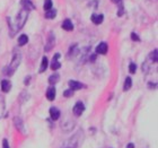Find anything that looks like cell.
I'll return each instance as SVG.
<instances>
[{
    "instance_id": "cell-10",
    "label": "cell",
    "mask_w": 158,
    "mask_h": 148,
    "mask_svg": "<svg viewBox=\"0 0 158 148\" xmlns=\"http://www.w3.org/2000/svg\"><path fill=\"white\" fill-rule=\"evenodd\" d=\"M107 52V43L102 42L96 46V54H106Z\"/></svg>"
},
{
    "instance_id": "cell-3",
    "label": "cell",
    "mask_w": 158,
    "mask_h": 148,
    "mask_svg": "<svg viewBox=\"0 0 158 148\" xmlns=\"http://www.w3.org/2000/svg\"><path fill=\"white\" fill-rule=\"evenodd\" d=\"M20 61H22V54H20V52L14 53L10 65L9 66H7L6 68L3 69V75H6L7 77L13 76L14 73L18 69V67H19V65H20Z\"/></svg>"
},
{
    "instance_id": "cell-31",
    "label": "cell",
    "mask_w": 158,
    "mask_h": 148,
    "mask_svg": "<svg viewBox=\"0 0 158 148\" xmlns=\"http://www.w3.org/2000/svg\"><path fill=\"white\" fill-rule=\"evenodd\" d=\"M96 57H97V54H90V56H89L87 59H88L89 62H94V61L96 60Z\"/></svg>"
},
{
    "instance_id": "cell-1",
    "label": "cell",
    "mask_w": 158,
    "mask_h": 148,
    "mask_svg": "<svg viewBox=\"0 0 158 148\" xmlns=\"http://www.w3.org/2000/svg\"><path fill=\"white\" fill-rule=\"evenodd\" d=\"M27 18H28V11L25 9H22L18 13V15H17L15 18H10V17H8L7 18V20H8V27H9V32H10V36L14 37L15 36V34L18 32V31H20L22 28H23V26L25 25V23H26Z\"/></svg>"
},
{
    "instance_id": "cell-14",
    "label": "cell",
    "mask_w": 158,
    "mask_h": 148,
    "mask_svg": "<svg viewBox=\"0 0 158 148\" xmlns=\"http://www.w3.org/2000/svg\"><path fill=\"white\" fill-rule=\"evenodd\" d=\"M56 87H49L48 91H46V99H49V101H53V99H56Z\"/></svg>"
},
{
    "instance_id": "cell-32",
    "label": "cell",
    "mask_w": 158,
    "mask_h": 148,
    "mask_svg": "<svg viewBox=\"0 0 158 148\" xmlns=\"http://www.w3.org/2000/svg\"><path fill=\"white\" fill-rule=\"evenodd\" d=\"M2 148H10L7 139H3V140H2Z\"/></svg>"
},
{
    "instance_id": "cell-17",
    "label": "cell",
    "mask_w": 158,
    "mask_h": 148,
    "mask_svg": "<svg viewBox=\"0 0 158 148\" xmlns=\"http://www.w3.org/2000/svg\"><path fill=\"white\" fill-rule=\"evenodd\" d=\"M64 31H73V24L70 19H64L62 22V25H61Z\"/></svg>"
},
{
    "instance_id": "cell-8",
    "label": "cell",
    "mask_w": 158,
    "mask_h": 148,
    "mask_svg": "<svg viewBox=\"0 0 158 148\" xmlns=\"http://www.w3.org/2000/svg\"><path fill=\"white\" fill-rule=\"evenodd\" d=\"M59 58H60V53H56L54 57H53V60H52V62H51V69H52L53 71L61 68V63L59 62Z\"/></svg>"
},
{
    "instance_id": "cell-18",
    "label": "cell",
    "mask_w": 158,
    "mask_h": 148,
    "mask_svg": "<svg viewBox=\"0 0 158 148\" xmlns=\"http://www.w3.org/2000/svg\"><path fill=\"white\" fill-rule=\"evenodd\" d=\"M48 66H49V60H48V58L46 57H43L42 58V62H41V66H40V70L39 73H44L46 70V68H48Z\"/></svg>"
},
{
    "instance_id": "cell-22",
    "label": "cell",
    "mask_w": 158,
    "mask_h": 148,
    "mask_svg": "<svg viewBox=\"0 0 158 148\" xmlns=\"http://www.w3.org/2000/svg\"><path fill=\"white\" fill-rule=\"evenodd\" d=\"M56 16V9L48 10V11H45V15H44V17H45L46 19H53Z\"/></svg>"
},
{
    "instance_id": "cell-34",
    "label": "cell",
    "mask_w": 158,
    "mask_h": 148,
    "mask_svg": "<svg viewBox=\"0 0 158 148\" xmlns=\"http://www.w3.org/2000/svg\"><path fill=\"white\" fill-rule=\"evenodd\" d=\"M30 82H31V76H28V77H26V79L24 80V84H25V85H28Z\"/></svg>"
},
{
    "instance_id": "cell-27",
    "label": "cell",
    "mask_w": 158,
    "mask_h": 148,
    "mask_svg": "<svg viewBox=\"0 0 158 148\" xmlns=\"http://www.w3.org/2000/svg\"><path fill=\"white\" fill-rule=\"evenodd\" d=\"M129 71H130V74H135V71H137V65L133 62L130 63V66H129Z\"/></svg>"
},
{
    "instance_id": "cell-36",
    "label": "cell",
    "mask_w": 158,
    "mask_h": 148,
    "mask_svg": "<svg viewBox=\"0 0 158 148\" xmlns=\"http://www.w3.org/2000/svg\"><path fill=\"white\" fill-rule=\"evenodd\" d=\"M127 148H135V145L130 142V144H128V145H127Z\"/></svg>"
},
{
    "instance_id": "cell-37",
    "label": "cell",
    "mask_w": 158,
    "mask_h": 148,
    "mask_svg": "<svg viewBox=\"0 0 158 148\" xmlns=\"http://www.w3.org/2000/svg\"><path fill=\"white\" fill-rule=\"evenodd\" d=\"M79 1H82V0H79Z\"/></svg>"
},
{
    "instance_id": "cell-21",
    "label": "cell",
    "mask_w": 158,
    "mask_h": 148,
    "mask_svg": "<svg viewBox=\"0 0 158 148\" xmlns=\"http://www.w3.org/2000/svg\"><path fill=\"white\" fill-rule=\"evenodd\" d=\"M132 87V79L131 77H127L124 80V85H123V91L124 92H127V91H129V89Z\"/></svg>"
},
{
    "instance_id": "cell-35",
    "label": "cell",
    "mask_w": 158,
    "mask_h": 148,
    "mask_svg": "<svg viewBox=\"0 0 158 148\" xmlns=\"http://www.w3.org/2000/svg\"><path fill=\"white\" fill-rule=\"evenodd\" d=\"M112 2H114V3H116V5H118V3H121L122 2V0H111Z\"/></svg>"
},
{
    "instance_id": "cell-5",
    "label": "cell",
    "mask_w": 158,
    "mask_h": 148,
    "mask_svg": "<svg viewBox=\"0 0 158 148\" xmlns=\"http://www.w3.org/2000/svg\"><path fill=\"white\" fill-rule=\"evenodd\" d=\"M84 111H85V105H84V103L80 102V101H79V102H77L76 104H75V106H73V114L76 115V116L81 115Z\"/></svg>"
},
{
    "instance_id": "cell-20",
    "label": "cell",
    "mask_w": 158,
    "mask_h": 148,
    "mask_svg": "<svg viewBox=\"0 0 158 148\" xmlns=\"http://www.w3.org/2000/svg\"><path fill=\"white\" fill-rule=\"evenodd\" d=\"M148 59L152 61V62H157V60H158V51L157 49H155L154 51H152V52L149 53V57H148Z\"/></svg>"
},
{
    "instance_id": "cell-23",
    "label": "cell",
    "mask_w": 158,
    "mask_h": 148,
    "mask_svg": "<svg viewBox=\"0 0 158 148\" xmlns=\"http://www.w3.org/2000/svg\"><path fill=\"white\" fill-rule=\"evenodd\" d=\"M27 42H28V36H27V35H25V34H22V35L18 37V45H19V46L25 45Z\"/></svg>"
},
{
    "instance_id": "cell-2",
    "label": "cell",
    "mask_w": 158,
    "mask_h": 148,
    "mask_svg": "<svg viewBox=\"0 0 158 148\" xmlns=\"http://www.w3.org/2000/svg\"><path fill=\"white\" fill-rule=\"evenodd\" d=\"M84 138H85L84 131H82V130H78L73 137H70V138L63 144L61 148H78L79 146L81 145Z\"/></svg>"
},
{
    "instance_id": "cell-26",
    "label": "cell",
    "mask_w": 158,
    "mask_h": 148,
    "mask_svg": "<svg viewBox=\"0 0 158 148\" xmlns=\"http://www.w3.org/2000/svg\"><path fill=\"white\" fill-rule=\"evenodd\" d=\"M118 16L121 17L123 14H124V7H123V3H118Z\"/></svg>"
},
{
    "instance_id": "cell-33",
    "label": "cell",
    "mask_w": 158,
    "mask_h": 148,
    "mask_svg": "<svg viewBox=\"0 0 158 148\" xmlns=\"http://www.w3.org/2000/svg\"><path fill=\"white\" fill-rule=\"evenodd\" d=\"M148 86H149V88H156L157 84H156V82H149Z\"/></svg>"
},
{
    "instance_id": "cell-9",
    "label": "cell",
    "mask_w": 158,
    "mask_h": 148,
    "mask_svg": "<svg viewBox=\"0 0 158 148\" xmlns=\"http://www.w3.org/2000/svg\"><path fill=\"white\" fill-rule=\"evenodd\" d=\"M20 5L23 6V9L27 10L28 13H30L31 10L35 9V6H34L33 2H32L31 0H22V1H20Z\"/></svg>"
},
{
    "instance_id": "cell-28",
    "label": "cell",
    "mask_w": 158,
    "mask_h": 148,
    "mask_svg": "<svg viewBox=\"0 0 158 148\" xmlns=\"http://www.w3.org/2000/svg\"><path fill=\"white\" fill-rule=\"evenodd\" d=\"M149 69H150V67H149V63L146 61V62L142 63V71L145 74H148L149 73Z\"/></svg>"
},
{
    "instance_id": "cell-16",
    "label": "cell",
    "mask_w": 158,
    "mask_h": 148,
    "mask_svg": "<svg viewBox=\"0 0 158 148\" xmlns=\"http://www.w3.org/2000/svg\"><path fill=\"white\" fill-rule=\"evenodd\" d=\"M61 128L63 129V131L66 132H69L71 131L73 128H75V122H62V125H61Z\"/></svg>"
},
{
    "instance_id": "cell-29",
    "label": "cell",
    "mask_w": 158,
    "mask_h": 148,
    "mask_svg": "<svg viewBox=\"0 0 158 148\" xmlns=\"http://www.w3.org/2000/svg\"><path fill=\"white\" fill-rule=\"evenodd\" d=\"M73 95V91H71V89H67V91L63 92V96L64 97H70V96Z\"/></svg>"
},
{
    "instance_id": "cell-19",
    "label": "cell",
    "mask_w": 158,
    "mask_h": 148,
    "mask_svg": "<svg viewBox=\"0 0 158 148\" xmlns=\"http://www.w3.org/2000/svg\"><path fill=\"white\" fill-rule=\"evenodd\" d=\"M60 80V75L59 74H53V75H51L49 77V82H50V85H56V82Z\"/></svg>"
},
{
    "instance_id": "cell-25",
    "label": "cell",
    "mask_w": 158,
    "mask_h": 148,
    "mask_svg": "<svg viewBox=\"0 0 158 148\" xmlns=\"http://www.w3.org/2000/svg\"><path fill=\"white\" fill-rule=\"evenodd\" d=\"M52 6H53V3H52V0H45L44 1V9L48 11V10H50V9H52Z\"/></svg>"
},
{
    "instance_id": "cell-30",
    "label": "cell",
    "mask_w": 158,
    "mask_h": 148,
    "mask_svg": "<svg viewBox=\"0 0 158 148\" xmlns=\"http://www.w3.org/2000/svg\"><path fill=\"white\" fill-rule=\"evenodd\" d=\"M131 40H132V41H135V42H139V41H140V37L138 36V34H137V33L132 32V33H131Z\"/></svg>"
},
{
    "instance_id": "cell-24",
    "label": "cell",
    "mask_w": 158,
    "mask_h": 148,
    "mask_svg": "<svg viewBox=\"0 0 158 148\" xmlns=\"http://www.w3.org/2000/svg\"><path fill=\"white\" fill-rule=\"evenodd\" d=\"M5 109H6V105H5V99L3 96L0 95V118L5 113Z\"/></svg>"
},
{
    "instance_id": "cell-12",
    "label": "cell",
    "mask_w": 158,
    "mask_h": 148,
    "mask_svg": "<svg viewBox=\"0 0 158 148\" xmlns=\"http://www.w3.org/2000/svg\"><path fill=\"white\" fill-rule=\"evenodd\" d=\"M60 110L58 109V108H56V106H52L51 109H50V116H51V119H52L53 121H56L58 119L60 118Z\"/></svg>"
},
{
    "instance_id": "cell-6",
    "label": "cell",
    "mask_w": 158,
    "mask_h": 148,
    "mask_svg": "<svg viewBox=\"0 0 158 148\" xmlns=\"http://www.w3.org/2000/svg\"><path fill=\"white\" fill-rule=\"evenodd\" d=\"M14 125H15V127H16V129L18 131L22 132L23 135L25 133V127H24V123L22 119L18 118V116H15V118H14Z\"/></svg>"
},
{
    "instance_id": "cell-4",
    "label": "cell",
    "mask_w": 158,
    "mask_h": 148,
    "mask_svg": "<svg viewBox=\"0 0 158 148\" xmlns=\"http://www.w3.org/2000/svg\"><path fill=\"white\" fill-rule=\"evenodd\" d=\"M54 44H56V37H54V35H53L52 32H50L49 37H48V42H46L45 46H44L45 52H50V51L54 48Z\"/></svg>"
},
{
    "instance_id": "cell-13",
    "label": "cell",
    "mask_w": 158,
    "mask_h": 148,
    "mask_svg": "<svg viewBox=\"0 0 158 148\" xmlns=\"http://www.w3.org/2000/svg\"><path fill=\"white\" fill-rule=\"evenodd\" d=\"M79 53H80V51L78 49V44H73V45L70 46L69 51H68V58H73Z\"/></svg>"
},
{
    "instance_id": "cell-15",
    "label": "cell",
    "mask_w": 158,
    "mask_h": 148,
    "mask_svg": "<svg viewBox=\"0 0 158 148\" xmlns=\"http://www.w3.org/2000/svg\"><path fill=\"white\" fill-rule=\"evenodd\" d=\"M11 89V82L8 79H3L1 80V91L3 93H8Z\"/></svg>"
},
{
    "instance_id": "cell-11",
    "label": "cell",
    "mask_w": 158,
    "mask_h": 148,
    "mask_svg": "<svg viewBox=\"0 0 158 148\" xmlns=\"http://www.w3.org/2000/svg\"><path fill=\"white\" fill-rule=\"evenodd\" d=\"M90 20H92L95 25H99V24L103 23V20H104V16H103L102 14H93L92 17H90Z\"/></svg>"
},
{
    "instance_id": "cell-7",
    "label": "cell",
    "mask_w": 158,
    "mask_h": 148,
    "mask_svg": "<svg viewBox=\"0 0 158 148\" xmlns=\"http://www.w3.org/2000/svg\"><path fill=\"white\" fill-rule=\"evenodd\" d=\"M68 85H69V89H71L73 92L86 87V85H84V84H81V82H76V80H69V82H68Z\"/></svg>"
}]
</instances>
